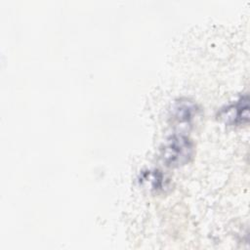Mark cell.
Wrapping results in <instances>:
<instances>
[{"label": "cell", "mask_w": 250, "mask_h": 250, "mask_svg": "<svg viewBox=\"0 0 250 250\" xmlns=\"http://www.w3.org/2000/svg\"><path fill=\"white\" fill-rule=\"evenodd\" d=\"M193 154L192 141L181 133L167 137L160 146V157L168 167L184 166L191 160Z\"/></svg>", "instance_id": "cell-1"}, {"label": "cell", "mask_w": 250, "mask_h": 250, "mask_svg": "<svg viewBox=\"0 0 250 250\" xmlns=\"http://www.w3.org/2000/svg\"><path fill=\"white\" fill-rule=\"evenodd\" d=\"M141 185L152 191H161L167 188L168 180L159 170H146L141 174Z\"/></svg>", "instance_id": "cell-4"}, {"label": "cell", "mask_w": 250, "mask_h": 250, "mask_svg": "<svg viewBox=\"0 0 250 250\" xmlns=\"http://www.w3.org/2000/svg\"><path fill=\"white\" fill-rule=\"evenodd\" d=\"M218 118L229 126H238L249 121V97L247 94L240 96L235 101L221 107Z\"/></svg>", "instance_id": "cell-2"}, {"label": "cell", "mask_w": 250, "mask_h": 250, "mask_svg": "<svg viewBox=\"0 0 250 250\" xmlns=\"http://www.w3.org/2000/svg\"><path fill=\"white\" fill-rule=\"evenodd\" d=\"M198 107L196 104L187 98H183L174 103L171 108V114L173 119L179 125H185L188 127L191 124L196 116Z\"/></svg>", "instance_id": "cell-3"}]
</instances>
